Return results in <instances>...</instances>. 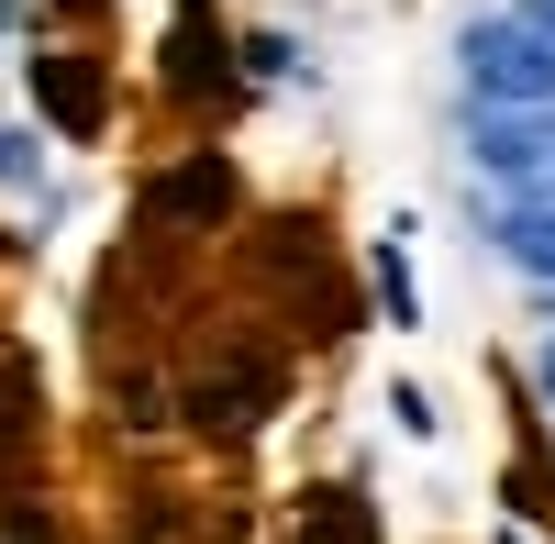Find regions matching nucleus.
<instances>
[{
  "label": "nucleus",
  "instance_id": "4",
  "mask_svg": "<svg viewBox=\"0 0 555 544\" xmlns=\"http://www.w3.org/2000/svg\"><path fill=\"white\" fill-rule=\"evenodd\" d=\"M167 78L190 89V101H201V89H234V67H222V12H211V0H178V34H167Z\"/></svg>",
  "mask_w": 555,
  "mask_h": 544
},
{
  "label": "nucleus",
  "instance_id": "12",
  "mask_svg": "<svg viewBox=\"0 0 555 544\" xmlns=\"http://www.w3.org/2000/svg\"><path fill=\"white\" fill-rule=\"evenodd\" d=\"M67 12H89V0H67Z\"/></svg>",
  "mask_w": 555,
  "mask_h": 544
},
{
  "label": "nucleus",
  "instance_id": "10",
  "mask_svg": "<svg viewBox=\"0 0 555 544\" xmlns=\"http://www.w3.org/2000/svg\"><path fill=\"white\" fill-rule=\"evenodd\" d=\"M544 400H555V355H544Z\"/></svg>",
  "mask_w": 555,
  "mask_h": 544
},
{
  "label": "nucleus",
  "instance_id": "6",
  "mask_svg": "<svg viewBox=\"0 0 555 544\" xmlns=\"http://www.w3.org/2000/svg\"><path fill=\"white\" fill-rule=\"evenodd\" d=\"M489 234L512 267H533V279H555V200H500L489 211Z\"/></svg>",
  "mask_w": 555,
  "mask_h": 544
},
{
  "label": "nucleus",
  "instance_id": "2",
  "mask_svg": "<svg viewBox=\"0 0 555 544\" xmlns=\"http://www.w3.org/2000/svg\"><path fill=\"white\" fill-rule=\"evenodd\" d=\"M34 101L56 112V133H101V112H112L101 56H78V44H44V56H34Z\"/></svg>",
  "mask_w": 555,
  "mask_h": 544
},
{
  "label": "nucleus",
  "instance_id": "5",
  "mask_svg": "<svg viewBox=\"0 0 555 544\" xmlns=\"http://www.w3.org/2000/svg\"><path fill=\"white\" fill-rule=\"evenodd\" d=\"M234 211V178H222V156H190L178 178H156V200H145V222L167 234V222H222Z\"/></svg>",
  "mask_w": 555,
  "mask_h": 544
},
{
  "label": "nucleus",
  "instance_id": "11",
  "mask_svg": "<svg viewBox=\"0 0 555 544\" xmlns=\"http://www.w3.org/2000/svg\"><path fill=\"white\" fill-rule=\"evenodd\" d=\"M533 12H544V23H555V0H533Z\"/></svg>",
  "mask_w": 555,
  "mask_h": 544
},
{
  "label": "nucleus",
  "instance_id": "8",
  "mask_svg": "<svg viewBox=\"0 0 555 544\" xmlns=\"http://www.w3.org/2000/svg\"><path fill=\"white\" fill-rule=\"evenodd\" d=\"M23 433H34V378L0 367V489L23 478Z\"/></svg>",
  "mask_w": 555,
  "mask_h": 544
},
{
  "label": "nucleus",
  "instance_id": "7",
  "mask_svg": "<svg viewBox=\"0 0 555 544\" xmlns=\"http://www.w3.org/2000/svg\"><path fill=\"white\" fill-rule=\"evenodd\" d=\"M300 544H378V522H366L356 489H311L300 501Z\"/></svg>",
  "mask_w": 555,
  "mask_h": 544
},
{
  "label": "nucleus",
  "instance_id": "1",
  "mask_svg": "<svg viewBox=\"0 0 555 544\" xmlns=\"http://www.w3.org/2000/svg\"><path fill=\"white\" fill-rule=\"evenodd\" d=\"M467 78H478V101H512V112L555 101V23L544 12H489L467 34Z\"/></svg>",
  "mask_w": 555,
  "mask_h": 544
},
{
  "label": "nucleus",
  "instance_id": "9",
  "mask_svg": "<svg viewBox=\"0 0 555 544\" xmlns=\"http://www.w3.org/2000/svg\"><path fill=\"white\" fill-rule=\"evenodd\" d=\"M23 167H34V156H23V145H12V133H0V178H23Z\"/></svg>",
  "mask_w": 555,
  "mask_h": 544
},
{
  "label": "nucleus",
  "instance_id": "3",
  "mask_svg": "<svg viewBox=\"0 0 555 544\" xmlns=\"http://www.w3.org/2000/svg\"><path fill=\"white\" fill-rule=\"evenodd\" d=\"M478 167L512 178L522 200H555V122H489L478 133Z\"/></svg>",
  "mask_w": 555,
  "mask_h": 544
}]
</instances>
